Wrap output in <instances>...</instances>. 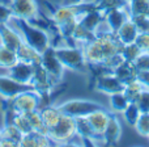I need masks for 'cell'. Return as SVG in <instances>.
I'll return each mask as SVG.
<instances>
[{"instance_id": "11", "label": "cell", "mask_w": 149, "mask_h": 147, "mask_svg": "<svg viewBox=\"0 0 149 147\" xmlns=\"http://www.w3.org/2000/svg\"><path fill=\"white\" fill-rule=\"evenodd\" d=\"M111 113L109 110H106V108L98 109V110L90 113L86 117L89 125L92 127L93 133H94L97 141H103V133L106 130V126L109 124V120H110Z\"/></svg>"}, {"instance_id": "29", "label": "cell", "mask_w": 149, "mask_h": 147, "mask_svg": "<svg viewBox=\"0 0 149 147\" xmlns=\"http://www.w3.org/2000/svg\"><path fill=\"white\" fill-rule=\"evenodd\" d=\"M26 116H28V120H29V122H30L31 130H36V132H42V133H46V134H47V130H46V127H45V124H43V120H42L41 110H39V109L28 112V113H26Z\"/></svg>"}, {"instance_id": "4", "label": "cell", "mask_w": 149, "mask_h": 147, "mask_svg": "<svg viewBox=\"0 0 149 147\" xmlns=\"http://www.w3.org/2000/svg\"><path fill=\"white\" fill-rule=\"evenodd\" d=\"M47 135L52 143L56 145H67L74 137H77V129H76V118L67 114H62L59 122L55 125L52 129L47 130Z\"/></svg>"}, {"instance_id": "27", "label": "cell", "mask_w": 149, "mask_h": 147, "mask_svg": "<svg viewBox=\"0 0 149 147\" xmlns=\"http://www.w3.org/2000/svg\"><path fill=\"white\" fill-rule=\"evenodd\" d=\"M1 135L5 138H9V139L15 141L16 143L20 145L24 134L20 132V129H18L13 122H4V126L1 127Z\"/></svg>"}, {"instance_id": "10", "label": "cell", "mask_w": 149, "mask_h": 147, "mask_svg": "<svg viewBox=\"0 0 149 147\" xmlns=\"http://www.w3.org/2000/svg\"><path fill=\"white\" fill-rule=\"evenodd\" d=\"M28 89H33V85L20 83L9 75H0V97L3 100H12L18 93Z\"/></svg>"}, {"instance_id": "39", "label": "cell", "mask_w": 149, "mask_h": 147, "mask_svg": "<svg viewBox=\"0 0 149 147\" xmlns=\"http://www.w3.org/2000/svg\"><path fill=\"white\" fill-rule=\"evenodd\" d=\"M5 146H20L18 143H16L15 141L9 139V138H5V137H0V147H5Z\"/></svg>"}, {"instance_id": "9", "label": "cell", "mask_w": 149, "mask_h": 147, "mask_svg": "<svg viewBox=\"0 0 149 147\" xmlns=\"http://www.w3.org/2000/svg\"><path fill=\"white\" fill-rule=\"evenodd\" d=\"M94 89L110 96V95H113V93L123 92L124 83L120 82L113 72H103L100 75H95Z\"/></svg>"}, {"instance_id": "12", "label": "cell", "mask_w": 149, "mask_h": 147, "mask_svg": "<svg viewBox=\"0 0 149 147\" xmlns=\"http://www.w3.org/2000/svg\"><path fill=\"white\" fill-rule=\"evenodd\" d=\"M22 42L24 38L21 33L13 25H10V23L0 24V44L16 51Z\"/></svg>"}, {"instance_id": "42", "label": "cell", "mask_w": 149, "mask_h": 147, "mask_svg": "<svg viewBox=\"0 0 149 147\" xmlns=\"http://www.w3.org/2000/svg\"><path fill=\"white\" fill-rule=\"evenodd\" d=\"M127 1H128V0H127Z\"/></svg>"}, {"instance_id": "43", "label": "cell", "mask_w": 149, "mask_h": 147, "mask_svg": "<svg viewBox=\"0 0 149 147\" xmlns=\"http://www.w3.org/2000/svg\"><path fill=\"white\" fill-rule=\"evenodd\" d=\"M148 138H149V137H148Z\"/></svg>"}, {"instance_id": "41", "label": "cell", "mask_w": 149, "mask_h": 147, "mask_svg": "<svg viewBox=\"0 0 149 147\" xmlns=\"http://www.w3.org/2000/svg\"><path fill=\"white\" fill-rule=\"evenodd\" d=\"M0 137H1V127H0Z\"/></svg>"}, {"instance_id": "16", "label": "cell", "mask_w": 149, "mask_h": 147, "mask_svg": "<svg viewBox=\"0 0 149 147\" xmlns=\"http://www.w3.org/2000/svg\"><path fill=\"white\" fill-rule=\"evenodd\" d=\"M79 21L88 30L95 33V32L98 30V28H100V25L105 21V13H103L102 11L94 8V9H90V11H88L86 13H84V15L79 18Z\"/></svg>"}, {"instance_id": "35", "label": "cell", "mask_w": 149, "mask_h": 147, "mask_svg": "<svg viewBox=\"0 0 149 147\" xmlns=\"http://www.w3.org/2000/svg\"><path fill=\"white\" fill-rule=\"evenodd\" d=\"M135 103H136V105L139 106V109L141 112H149V89L148 88H145L140 93Z\"/></svg>"}, {"instance_id": "25", "label": "cell", "mask_w": 149, "mask_h": 147, "mask_svg": "<svg viewBox=\"0 0 149 147\" xmlns=\"http://www.w3.org/2000/svg\"><path fill=\"white\" fill-rule=\"evenodd\" d=\"M130 16H149V0H128Z\"/></svg>"}, {"instance_id": "22", "label": "cell", "mask_w": 149, "mask_h": 147, "mask_svg": "<svg viewBox=\"0 0 149 147\" xmlns=\"http://www.w3.org/2000/svg\"><path fill=\"white\" fill-rule=\"evenodd\" d=\"M39 110H41V116H42V120H43L46 130L52 129L59 122L60 117H62V112L58 108V105L55 106L52 104H49L46 106H42Z\"/></svg>"}, {"instance_id": "34", "label": "cell", "mask_w": 149, "mask_h": 147, "mask_svg": "<svg viewBox=\"0 0 149 147\" xmlns=\"http://www.w3.org/2000/svg\"><path fill=\"white\" fill-rule=\"evenodd\" d=\"M135 44L143 53H149V32H139Z\"/></svg>"}, {"instance_id": "15", "label": "cell", "mask_w": 149, "mask_h": 147, "mask_svg": "<svg viewBox=\"0 0 149 147\" xmlns=\"http://www.w3.org/2000/svg\"><path fill=\"white\" fill-rule=\"evenodd\" d=\"M130 18V12L126 8H115L105 13V21L109 26V30L116 33L118 29Z\"/></svg>"}, {"instance_id": "14", "label": "cell", "mask_w": 149, "mask_h": 147, "mask_svg": "<svg viewBox=\"0 0 149 147\" xmlns=\"http://www.w3.org/2000/svg\"><path fill=\"white\" fill-rule=\"evenodd\" d=\"M122 124L120 120L118 118L116 113H111L109 124L106 126V130L103 133V142L106 145H116L122 138Z\"/></svg>"}, {"instance_id": "18", "label": "cell", "mask_w": 149, "mask_h": 147, "mask_svg": "<svg viewBox=\"0 0 149 147\" xmlns=\"http://www.w3.org/2000/svg\"><path fill=\"white\" fill-rule=\"evenodd\" d=\"M17 58L18 60H22V62L26 63H31V65H38V63L42 62V54L36 50L33 46H30L29 44H26L25 41L20 45L17 50Z\"/></svg>"}, {"instance_id": "7", "label": "cell", "mask_w": 149, "mask_h": 147, "mask_svg": "<svg viewBox=\"0 0 149 147\" xmlns=\"http://www.w3.org/2000/svg\"><path fill=\"white\" fill-rule=\"evenodd\" d=\"M9 5L12 8L13 16L25 18L29 23L36 21L42 15L39 12L37 0H9Z\"/></svg>"}, {"instance_id": "32", "label": "cell", "mask_w": 149, "mask_h": 147, "mask_svg": "<svg viewBox=\"0 0 149 147\" xmlns=\"http://www.w3.org/2000/svg\"><path fill=\"white\" fill-rule=\"evenodd\" d=\"M134 127L137 132V134H140L141 137H149V112H141V114H140L139 120L136 121V124L134 125Z\"/></svg>"}, {"instance_id": "26", "label": "cell", "mask_w": 149, "mask_h": 147, "mask_svg": "<svg viewBox=\"0 0 149 147\" xmlns=\"http://www.w3.org/2000/svg\"><path fill=\"white\" fill-rule=\"evenodd\" d=\"M109 103H110V108L114 113H123L130 101L127 100L123 92H118L109 96Z\"/></svg>"}, {"instance_id": "21", "label": "cell", "mask_w": 149, "mask_h": 147, "mask_svg": "<svg viewBox=\"0 0 149 147\" xmlns=\"http://www.w3.org/2000/svg\"><path fill=\"white\" fill-rule=\"evenodd\" d=\"M115 34L123 45L132 44V42H135L137 34H139V29H137V26L135 25V23L131 20V17H130L128 20L118 29V32H116Z\"/></svg>"}, {"instance_id": "36", "label": "cell", "mask_w": 149, "mask_h": 147, "mask_svg": "<svg viewBox=\"0 0 149 147\" xmlns=\"http://www.w3.org/2000/svg\"><path fill=\"white\" fill-rule=\"evenodd\" d=\"M13 17V12L10 5H7L1 3L0 0V24H7L10 23V18Z\"/></svg>"}, {"instance_id": "20", "label": "cell", "mask_w": 149, "mask_h": 147, "mask_svg": "<svg viewBox=\"0 0 149 147\" xmlns=\"http://www.w3.org/2000/svg\"><path fill=\"white\" fill-rule=\"evenodd\" d=\"M76 129H77V135L82 139L84 145L93 146L97 143V138H95L86 117H79V118H76Z\"/></svg>"}, {"instance_id": "37", "label": "cell", "mask_w": 149, "mask_h": 147, "mask_svg": "<svg viewBox=\"0 0 149 147\" xmlns=\"http://www.w3.org/2000/svg\"><path fill=\"white\" fill-rule=\"evenodd\" d=\"M134 63H135V66H136L137 71L149 70V53H141Z\"/></svg>"}, {"instance_id": "1", "label": "cell", "mask_w": 149, "mask_h": 147, "mask_svg": "<svg viewBox=\"0 0 149 147\" xmlns=\"http://www.w3.org/2000/svg\"><path fill=\"white\" fill-rule=\"evenodd\" d=\"M45 5L50 11V18L58 28V26L64 25V24L77 21L88 11L94 9L95 0L84 1L80 4H64V3L63 4H54L49 0H45Z\"/></svg>"}, {"instance_id": "6", "label": "cell", "mask_w": 149, "mask_h": 147, "mask_svg": "<svg viewBox=\"0 0 149 147\" xmlns=\"http://www.w3.org/2000/svg\"><path fill=\"white\" fill-rule=\"evenodd\" d=\"M9 105L15 113H28L41 108V93L37 89H28L18 93L9 100Z\"/></svg>"}, {"instance_id": "3", "label": "cell", "mask_w": 149, "mask_h": 147, "mask_svg": "<svg viewBox=\"0 0 149 147\" xmlns=\"http://www.w3.org/2000/svg\"><path fill=\"white\" fill-rule=\"evenodd\" d=\"M54 51L64 68L79 74H86L89 70L81 46H54Z\"/></svg>"}, {"instance_id": "28", "label": "cell", "mask_w": 149, "mask_h": 147, "mask_svg": "<svg viewBox=\"0 0 149 147\" xmlns=\"http://www.w3.org/2000/svg\"><path fill=\"white\" fill-rule=\"evenodd\" d=\"M141 53L143 51L139 49V46H137L135 42L123 45V46H122V49H120L122 57H123V59L127 60V62H135V60L137 59V57H139Z\"/></svg>"}, {"instance_id": "30", "label": "cell", "mask_w": 149, "mask_h": 147, "mask_svg": "<svg viewBox=\"0 0 149 147\" xmlns=\"http://www.w3.org/2000/svg\"><path fill=\"white\" fill-rule=\"evenodd\" d=\"M127 3V0H95V8L106 13L115 8H126Z\"/></svg>"}, {"instance_id": "33", "label": "cell", "mask_w": 149, "mask_h": 147, "mask_svg": "<svg viewBox=\"0 0 149 147\" xmlns=\"http://www.w3.org/2000/svg\"><path fill=\"white\" fill-rule=\"evenodd\" d=\"M12 122L20 129V132L22 134L31 132V126H30V122H29L26 113H15L12 117Z\"/></svg>"}, {"instance_id": "17", "label": "cell", "mask_w": 149, "mask_h": 147, "mask_svg": "<svg viewBox=\"0 0 149 147\" xmlns=\"http://www.w3.org/2000/svg\"><path fill=\"white\" fill-rule=\"evenodd\" d=\"M52 145V141L46 133L42 132H31L26 133L22 135V139L20 142V146H28V147H43V146H50Z\"/></svg>"}, {"instance_id": "2", "label": "cell", "mask_w": 149, "mask_h": 147, "mask_svg": "<svg viewBox=\"0 0 149 147\" xmlns=\"http://www.w3.org/2000/svg\"><path fill=\"white\" fill-rule=\"evenodd\" d=\"M10 23L21 33L24 41L30 46H33L36 50H38L41 54H43L50 46H52L51 38H50V34L47 30L38 28L31 23H29L28 20L17 17V16H13L10 18Z\"/></svg>"}, {"instance_id": "31", "label": "cell", "mask_w": 149, "mask_h": 147, "mask_svg": "<svg viewBox=\"0 0 149 147\" xmlns=\"http://www.w3.org/2000/svg\"><path fill=\"white\" fill-rule=\"evenodd\" d=\"M123 117H124V120L127 121V124H130L131 126H134L135 124H136V121L139 120V117H140V114H141V110L139 109V106L136 105V103H130L128 105H127V108L124 109V112L123 113Z\"/></svg>"}, {"instance_id": "5", "label": "cell", "mask_w": 149, "mask_h": 147, "mask_svg": "<svg viewBox=\"0 0 149 147\" xmlns=\"http://www.w3.org/2000/svg\"><path fill=\"white\" fill-rule=\"evenodd\" d=\"M58 108L60 109L62 114L79 118V117H88L90 113L105 108V106L97 101L89 100V98H72V100L64 101L63 104L58 105Z\"/></svg>"}, {"instance_id": "38", "label": "cell", "mask_w": 149, "mask_h": 147, "mask_svg": "<svg viewBox=\"0 0 149 147\" xmlns=\"http://www.w3.org/2000/svg\"><path fill=\"white\" fill-rule=\"evenodd\" d=\"M137 80L149 89V70H140L137 71Z\"/></svg>"}, {"instance_id": "23", "label": "cell", "mask_w": 149, "mask_h": 147, "mask_svg": "<svg viewBox=\"0 0 149 147\" xmlns=\"http://www.w3.org/2000/svg\"><path fill=\"white\" fill-rule=\"evenodd\" d=\"M17 53L15 50L9 49L8 46L0 44V68H10L15 63H17Z\"/></svg>"}, {"instance_id": "24", "label": "cell", "mask_w": 149, "mask_h": 147, "mask_svg": "<svg viewBox=\"0 0 149 147\" xmlns=\"http://www.w3.org/2000/svg\"><path fill=\"white\" fill-rule=\"evenodd\" d=\"M144 89H145V87L137 80V77H136L135 80H131V82H128V83L124 84L123 93H124V96L127 97V100H128L130 103H132V101L135 103L136 98L139 97V95Z\"/></svg>"}, {"instance_id": "8", "label": "cell", "mask_w": 149, "mask_h": 147, "mask_svg": "<svg viewBox=\"0 0 149 147\" xmlns=\"http://www.w3.org/2000/svg\"><path fill=\"white\" fill-rule=\"evenodd\" d=\"M42 66L46 68V71L49 72L50 77L52 79V82L55 84H60L64 76V66L60 63V60L58 59V57L55 55L54 46H50L46 51L42 54Z\"/></svg>"}, {"instance_id": "40", "label": "cell", "mask_w": 149, "mask_h": 147, "mask_svg": "<svg viewBox=\"0 0 149 147\" xmlns=\"http://www.w3.org/2000/svg\"><path fill=\"white\" fill-rule=\"evenodd\" d=\"M84 1H86V0H64V4H80Z\"/></svg>"}, {"instance_id": "19", "label": "cell", "mask_w": 149, "mask_h": 147, "mask_svg": "<svg viewBox=\"0 0 149 147\" xmlns=\"http://www.w3.org/2000/svg\"><path fill=\"white\" fill-rule=\"evenodd\" d=\"M113 74L115 75L120 82H123L124 84H126V83L131 82V80H135L137 77V68L134 62L123 60V62L119 63V65L114 68Z\"/></svg>"}, {"instance_id": "13", "label": "cell", "mask_w": 149, "mask_h": 147, "mask_svg": "<svg viewBox=\"0 0 149 147\" xmlns=\"http://www.w3.org/2000/svg\"><path fill=\"white\" fill-rule=\"evenodd\" d=\"M34 67H36V65L22 62V60H17V63H15L10 68H8V75L20 83L31 84V79H33L34 75Z\"/></svg>"}]
</instances>
